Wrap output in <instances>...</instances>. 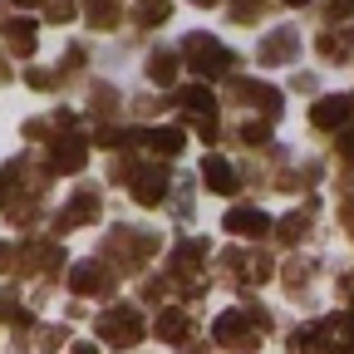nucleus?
Listing matches in <instances>:
<instances>
[{
	"label": "nucleus",
	"mask_w": 354,
	"mask_h": 354,
	"mask_svg": "<svg viewBox=\"0 0 354 354\" xmlns=\"http://www.w3.org/2000/svg\"><path fill=\"white\" fill-rule=\"evenodd\" d=\"M25 79L35 88H59V74H50V69H25Z\"/></svg>",
	"instance_id": "obj_31"
},
{
	"label": "nucleus",
	"mask_w": 354,
	"mask_h": 354,
	"mask_svg": "<svg viewBox=\"0 0 354 354\" xmlns=\"http://www.w3.org/2000/svg\"><path fill=\"white\" fill-rule=\"evenodd\" d=\"M325 20H330V25H335V20H339V25L354 20V0H325Z\"/></svg>",
	"instance_id": "obj_29"
},
{
	"label": "nucleus",
	"mask_w": 354,
	"mask_h": 354,
	"mask_svg": "<svg viewBox=\"0 0 354 354\" xmlns=\"http://www.w3.org/2000/svg\"><path fill=\"white\" fill-rule=\"evenodd\" d=\"M10 79H15V69H10L6 59H0V84H10Z\"/></svg>",
	"instance_id": "obj_35"
},
{
	"label": "nucleus",
	"mask_w": 354,
	"mask_h": 354,
	"mask_svg": "<svg viewBox=\"0 0 354 354\" xmlns=\"http://www.w3.org/2000/svg\"><path fill=\"white\" fill-rule=\"evenodd\" d=\"M315 50H320V59H325V64H344V59H349V50H344V39H335L330 30H325V35L315 39Z\"/></svg>",
	"instance_id": "obj_26"
},
{
	"label": "nucleus",
	"mask_w": 354,
	"mask_h": 354,
	"mask_svg": "<svg viewBox=\"0 0 354 354\" xmlns=\"http://www.w3.org/2000/svg\"><path fill=\"white\" fill-rule=\"evenodd\" d=\"M153 256H158V232L148 227H113L104 241V261L113 266V276H138Z\"/></svg>",
	"instance_id": "obj_1"
},
{
	"label": "nucleus",
	"mask_w": 354,
	"mask_h": 354,
	"mask_svg": "<svg viewBox=\"0 0 354 354\" xmlns=\"http://www.w3.org/2000/svg\"><path fill=\"white\" fill-rule=\"evenodd\" d=\"M69 354H99V344H88V339H79V344H74Z\"/></svg>",
	"instance_id": "obj_34"
},
{
	"label": "nucleus",
	"mask_w": 354,
	"mask_h": 354,
	"mask_svg": "<svg viewBox=\"0 0 354 354\" xmlns=\"http://www.w3.org/2000/svg\"><path fill=\"white\" fill-rule=\"evenodd\" d=\"M349 113H354V99H320L315 109H310V123L315 128H325V133H339L344 123H349Z\"/></svg>",
	"instance_id": "obj_15"
},
{
	"label": "nucleus",
	"mask_w": 354,
	"mask_h": 354,
	"mask_svg": "<svg viewBox=\"0 0 354 354\" xmlns=\"http://www.w3.org/2000/svg\"><path fill=\"white\" fill-rule=\"evenodd\" d=\"M0 207H6V197H0Z\"/></svg>",
	"instance_id": "obj_40"
},
{
	"label": "nucleus",
	"mask_w": 354,
	"mask_h": 354,
	"mask_svg": "<svg viewBox=\"0 0 354 354\" xmlns=\"http://www.w3.org/2000/svg\"><path fill=\"white\" fill-rule=\"evenodd\" d=\"M172 104L183 109V113H192L197 123H202V118H216V99L207 94L202 84H192V88H177V94H172Z\"/></svg>",
	"instance_id": "obj_17"
},
{
	"label": "nucleus",
	"mask_w": 354,
	"mask_h": 354,
	"mask_svg": "<svg viewBox=\"0 0 354 354\" xmlns=\"http://www.w3.org/2000/svg\"><path fill=\"white\" fill-rule=\"evenodd\" d=\"M183 64H187L192 74H202V79H227V74H236V55L227 50V44H216L212 35H202V30H192V35L183 39Z\"/></svg>",
	"instance_id": "obj_3"
},
{
	"label": "nucleus",
	"mask_w": 354,
	"mask_h": 354,
	"mask_svg": "<svg viewBox=\"0 0 354 354\" xmlns=\"http://www.w3.org/2000/svg\"><path fill=\"white\" fill-rule=\"evenodd\" d=\"M202 187H207V192H221V197H236L241 177H236V167H232L227 158L207 153V158H202Z\"/></svg>",
	"instance_id": "obj_11"
},
{
	"label": "nucleus",
	"mask_w": 354,
	"mask_h": 354,
	"mask_svg": "<svg viewBox=\"0 0 354 354\" xmlns=\"http://www.w3.org/2000/svg\"><path fill=\"white\" fill-rule=\"evenodd\" d=\"M6 44H10V55L30 59L35 55V20H10L6 25Z\"/></svg>",
	"instance_id": "obj_20"
},
{
	"label": "nucleus",
	"mask_w": 354,
	"mask_h": 354,
	"mask_svg": "<svg viewBox=\"0 0 354 354\" xmlns=\"http://www.w3.org/2000/svg\"><path fill=\"white\" fill-rule=\"evenodd\" d=\"M192 6H207V10H212V6H216V0H192Z\"/></svg>",
	"instance_id": "obj_38"
},
{
	"label": "nucleus",
	"mask_w": 354,
	"mask_h": 354,
	"mask_svg": "<svg viewBox=\"0 0 354 354\" xmlns=\"http://www.w3.org/2000/svg\"><path fill=\"white\" fill-rule=\"evenodd\" d=\"M236 138H241L246 148H266V143H271V128H266V123H241Z\"/></svg>",
	"instance_id": "obj_28"
},
{
	"label": "nucleus",
	"mask_w": 354,
	"mask_h": 354,
	"mask_svg": "<svg viewBox=\"0 0 354 354\" xmlns=\"http://www.w3.org/2000/svg\"><path fill=\"white\" fill-rule=\"evenodd\" d=\"M88 113L113 118V113H118V88H113V84H94V88H88Z\"/></svg>",
	"instance_id": "obj_22"
},
{
	"label": "nucleus",
	"mask_w": 354,
	"mask_h": 354,
	"mask_svg": "<svg viewBox=\"0 0 354 354\" xmlns=\"http://www.w3.org/2000/svg\"><path fill=\"white\" fill-rule=\"evenodd\" d=\"M187 354H212V344H192V349H187Z\"/></svg>",
	"instance_id": "obj_37"
},
{
	"label": "nucleus",
	"mask_w": 354,
	"mask_h": 354,
	"mask_svg": "<svg viewBox=\"0 0 354 354\" xmlns=\"http://www.w3.org/2000/svg\"><path fill=\"white\" fill-rule=\"evenodd\" d=\"M35 335H39V339H35V344H30V349H35V354H55V349H59V344H64V335H69V330H64V325H39V330H35Z\"/></svg>",
	"instance_id": "obj_25"
},
{
	"label": "nucleus",
	"mask_w": 354,
	"mask_h": 354,
	"mask_svg": "<svg viewBox=\"0 0 354 354\" xmlns=\"http://www.w3.org/2000/svg\"><path fill=\"white\" fill-rule=\"evenodd\" d=\"M10 6H20V10H30V6H44V0H10Z\"/></svg>",
	"instance_id": "obj_36"
},
{
	"label": "nucleus",
	"mask_w": 354,
	"mask_h": 354,
	"mask_svg": "<svg viewBox=\"0 0 354 354\" xmlns=\"http://www.w3.org/2000/svg\"><path fill=\"white\" fill-rule=\"evenodd\" d=\"M286 6H305V0H286Z\"/></svg>",
	"instance_id": "obj_39"
},
{
	"label": "nucleus",
	"mask_w": 354,
	"mask_h": 354,
	"mask_svg": "<svg viewBox=\"0 0 354 354\" xmlns=\"http://www.w3.org/2000/svg\"><path fill=\"white\" fill-rule=\"evenodd\" d=\"M84 158H88V148H84V138H59V143H50V153H44V172H79L84 167Z\"/></svg>",
	"instance_id": "obj_12"
},
{
	"label": "nucleus",
	"mask_w": 354,
	"mask_h": 354,
	"mask_svg": "<svg viewBox=\"0 0 354 354\" xmlns=\"http://www.w3.org/2000/svg\"><path fill=\"white\" fill-rule=\"evenodd\" d=\"M153 330H158V339L162 344H192V315H187V310H162V315L153 320Z\"/></svg>",
	"instance_id": "obj_14"
},
{
	"label": "nucleus",
	"mask_w": 354,
	"mask_h": 354,
	"mask_svg": "<svg viewBox=\"0 0 354 354\" xmlns=\"http://www.w3.org/2000/svg\"><path fill=\"white\" fill-rule=\"evenodd\" d=\"M320 339H325V325H300V330L286 339V349H290V354H320V349H325Z\"/></svg>",
	"instance_id": "obj_21"
},
{
	"label": "nucleus",
	"mask_w": 354,
	"mask_h": 354,
	"mask_svg": "<svg viewBox=\"0 0 354 354\" xmlns=\"http://www.w3.org/2000/svg\"><path fill=\"white\" fill-rule=\"evenodd\" d=\"M305 232H310V212H295V216L281 221V241H300Z\"/></svg>",
	"instance_id": "obj_27"
},
{
	"label": "nucleus",
	"mask_w": 354,
	"mask_h": 354,
	"mask_svg": "<svg viewBox=\"0 0 354 354\" xmlns=\"http://www.w3.org/2000/svg\"><path fill=\"white\" fill-rule=\"evenodd\" d=\"M167 15H172V6H167V0H138V10H133V25L153 30V25H162Z\"/></svg>",
	"instance_id": "obj_23"
},
{
	"label": "nucleus",
	"mask_w": 354,
	"mask_h": 354,
	"mask_svg": "<svg viewBox=\"0 0 354 354\" xmlns=\"http://www.w3.org/2000/svg\"><path fill=\"white\" fill-rule=\"evenodd\" d=\"M128 192H133V202L158 207V202L167 197V167H162V162H153V167H133V172H128Z\"/></svg>",
	"instance_id": "obj_9"
},
{
	"label": "nucleus",
	"mask_w": 354,
	"mask_h": 354,
	"mask_svg": "<svg viewBox=\"0 0 354 354\" xmlns=\"http://www.w3.org/2000/svg\"><path fill=\"white\" fill-rule=\"evenodd\" d=\"M300 55V35H295V25H281V30H271L261 44H256V64H290Z\"/></svg>",
	"instance_id": "obj_10"
},
{
	"label": "nucleus",
	"mask_w": 354,
	"mask_h": 354,
	"mask_svg": "<svg viewBox=\"0 0 354 354\" xmlns=\"http://www.w3.org/2000/svg\"><path fill=\"white\" fill-rule=\"evenodd\" d=\"M15 256H20V251H10L6 241H0V271H15Z\"/></svg>",
	"instance_id": "obj_32"
},
{
	"label": "nucleus",
	"mask_w": 354,
	"mask_h": 354,
	"mask_svg": "<svg viewBox=\"0 0 354 354\" xmlns=\"http://www.w3.org/2000/svg\"><path fill=\"white\" fill-rule=\"evenodd\" d=\"M44 10H50L55 25H69L74 20V0H44Z\"/></svg>",
	"instance_id": "obj_30"
},
{
	"label": "nucleus",
	"mask_w": 354,
	"mask_h": 354,
	"mask_svg": "<svg viewBox=\"0 0 354 354\" xmlns=\"http://www.w3.org/2000/svg\"><path fill=\"white\" fill-rule=\"evenodd\" d=\"M177 69H183V55L177 50H153L148 55V79L153 84H177Z\"/></svg>",
	"instance_id": "obj_19"
},
{
	"label": "nucleus",
	"mask_w": 354,
	"mask_h": 354,
	"mask_svg": "<svg viewBox=\"0 0 354 354\" xmlns=\"http://www.w3.org/2000/svg\"><path fill=\"white\" fill-rule=\"evenodd\" d=\"M271 325L261 305H241V310H227V315H216L212 335H216V349H232V354H256L261 349V330Z\"/></svg>",
	"instance_id": "obj_2"
},
{
	"label": "nucleus",
	"mask_w": 354,
	"mask_h": 354,
	"mask_svg": "<svg viewBox=\"0 0 354 354\" xmlns=\"http://www.w3.org/2000/svg\"><path fill=\"white\" fill-rule=\"evenodd\" d=\"M221 227H227L232 236H266L271 232V216H266L261 207H232L227 216H221Z\"/></svg>",
	"instance_id": "obj_13"
},
{
	"label": "nucleus",
	"mask_w": 354,
	"mask_h": 354,
	"mask_svg": "<svg viewBox=\"0 0 354 354\" xmlns=\"http://www.w3.org/2000/svg\"><path fill=\"white\" fill-rule=\"evenodd\" d=\"M84 20H88V30H118L123 0H84Z\"/></svg>",
	"instance_id": "obj_18"
},
{
	"label": "nucleus",
	"mask_w": 354,
	"mask_h": 354,
	"mask_svg": "<svg viewBox=\"0 0 354 354\" xmlns=\"http://www.w3.org/2000/svg\"><path fill=\"white\" fill-rule=\"evenodd\" d=\"M104 212V197L94 192V187H79L69 202H64V212L55 216V236H64V232H74V227H84V221H94Z\"/></svg>",
	"instance_id": "obj_7"
},
{
	"label": "nucleus",
	"mask_w": 354,
	"mask_h": 354,
	"mask_svg": "<svg viewBox=\"0 0 354 354\" xmlns=\"http://www.w3.org/2000/svg\"><path fill=\"white\" fill-rule=\"evenodd\" d=\"M94 335L104 344H113V349H133V344L148 335V320H143L138 305H109L104 315H99V325H94Z\"/></svg>",
	"instance_id": "obj_4"
},
{
	"label": "nucleus",
	"mask_w": 354,
	"mask_h": 354,
	"mask_svg": "<svg viewBox=\"0 0 354 354\" xmlns=\"http://www.w3.org/2000/svg\"><path fill=\"white\" fill-rule=\"evenodd\" d=\"M232 25H256L261 15H266V0H232Z\"/></svg>",
	"instance_id": "obj_24"
},
{
	"label": "nucleus",
	"mask_w": 354,
	"mask_h": 354,
	"mask_svg": "<svg viewBox=\"0 0 354 354\" xmlns=\"http://www.w3.org/2000/svg\"><path fill=\"white\" fill-rule=\"evenodd\" d=\"M344 232H349V236H354V197H349V202H344Z\"/></svg>",
	"instance_id": "obj_33"
},
{
	"label": "nucleus",
	"mask_w": 354,
	"mask_h": 354,
	"mask_svg": "<svg viewBox=\"0 0 354 354\" xmlns=\"http://www.w3.org/2000/svg\"><path fill=\"white\" fill-rule=\"evenodd\" d=\"M216 271L221 276H232V281H241V286H261V281H271V271H276V266H271V256H266V251H221L216 256Z\"/></svg>",
	"instance_id": "obj_5"
},
{
	"label": "nucleus",
	"mask_w": 354,
	"mask_h": 354,
	"mask_svg": "<svg viewBox=\"0 0 354 354\" xmlns=\"http://www.w3.org/2000/svg\"><path fill=\"white\" fill-rule=\"evenodd\" d=\"M227 99L232 104H246V109H261L266 118L281 113V94H276L271 84H256V79H232L227 84Z\"/></svg>",
	"instance_id": "obj_8"
},
{
	"label": "nucleus",
	"mask_w": 354,
	"mask_h": 354,
	"mask_svg": "<svg viewBox=\"0 0 354 354\" xmlns=\"http://www.w3.org/2000/svg\"><path fill=\"white\" fill-rule=\"evenodd\" d=\"M113 286H118V276H113V266L109 261H79L74 271H69V290L74 295H113Z\"/></svg>",
	"instance_id": "obj_6"
},
{
	"label": "nucleus",
	"mask_w": 354,
	"mask_h": 354,
	"mask_svg": "<svg viewBox=\"0 0 354 354\" xmlns=\"http://www.w3.org/2000/svg\"><path fill=\"white\" fill-rule=\"evenodd\" d=\"M183 128H148V133H138V148H148L153 158H177L183 153Z\"/></svg>",
	"instance_id": "obj_16"
}]
</instances>
